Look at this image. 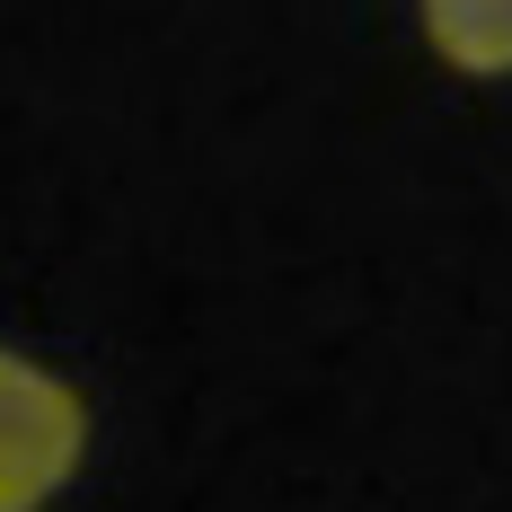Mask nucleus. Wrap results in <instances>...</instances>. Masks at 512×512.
Returning a JSON list of instances; mask_svg holds the SVG:
<instances>
[{"label": "nucleus", "mask_w": 512, "mask_h": 512, "mask_svg": "<svg viewBox=\"0 0 512 512\" xmlns=\"http://www.w3.org/2000/svg\"><path fill=\"white\" fill-rule=\"evenodd\" d=\"M89 451V407L45 362L0 354V512H45Z\"/></svg>", "instance_id": "1"}, {"label": "nucleus", "mask_w": 512, "mask_h": 512, "mask_svg": "<svg viewBox=\"0 0 512 512\" xmlns=\"http://www.w3.org/2000/svg\"><path fill=\"white\" fill-rule=\"evenodd\" d=\"M415 9L451 71H477V80L512 71V0H415Z\"/></svg>", "instance_id": "2"}]
</instances>
